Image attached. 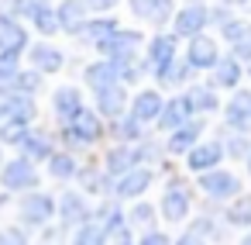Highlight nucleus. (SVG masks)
I'll list each match as a JSON object with an SVG mask.
<instances>
[{
  "label": "nucleus",
  "instance_id": "1",
  "mask_svg": "<svg viewBox=\"0 0 251 245\" xmlns=\"http://www.w3.org/2000/svg\"><path fill=\"white\" fill-rule=\"evenodd\" d=\"M62 138H66V145H73V149H79V145H97V142L103 138V118H100L93 107L83 104V107L76 111V118L62 124Z\"/></svg>",
  "mask_w": 251,
  "mask_h": 245
},
{
  "label": "nucleus",
  "instance_id": "2",
  "mask_svg": "<svg viewBox=\"0 0 251 245\" xmlns=\"http://www.w3.org/2000/svg\"><path fill=\"white\" fill-rule=\"evenodd\" d=\"M35 118H38L35 97L14 93L11 87H0V124H25V128H31Z\"/></svg>",
  "mask_w": 251,
  "mask_h": 245
},
{
  "label": "nucleus",
  "instance_id": "3",
  "mask_svg": "<svg viewBox=\"0 0 251 245\" xmlns=\"http://www.w3.org/2000/svg\"><path fill=\"white\" fill-rule=\"evenodd\" d=\"M206 25H210V7L203 4V0H189L186 7H179L172 14V35L176 38H186V42L196 38V35H203Z\"/></svg>",
  "mask_w": 251,
  "mask_h": 245
},
{
  "label": "nucleus",
  "instance_id": "4",
  "mask_svg": "<svg viewBox=\"0 0 251 245\" xmlns=\"http://www.w3.org/2000/svg\"><path fill=\"white\" fill-rule=\"evenodd\" d=\"M0 186L11 190V193H28V190H38V169L31 159L18 155V159H7L0 166Z\"/></svg>",
  "mask_w": 251,
  "mask_h": 245
},
{
  "label": "nucleus",
  "instance_id": "5",
  "mask_svg": "<svg viewBox=\"0 0 251 245\" xmlns=\"http://www.w3.org/2000/svg\"><path fill=\"white\" fill-rule=\"evenodd\" d=\"M93 49H97L103 59L121 62V59H127V56H138V49H141V31H134V28H117V31H110L103 42H97Z\"/></svg>",
  "mask_w": 251,
  "mask_h": 245
},
{
  "label": "nucleus",
  "instance_id": "6",
  "mask_svg": "<svg viewBox=\"0 0 251 245\" xmlns=\"http://www.w3.org/2000/svg\"><path fill=\"white\" fill-rule=\"evenodd\" d=\"M200 190L206 193V197H213V200H234L237 193H241V180H237V173H230V169H206V173H200Z\"/></svg>",
  "mask_w": 251,
  "mask_h": 245
},
{
  "label": "nucleus",
  "instance_id": "7",
  "mask_svg": "<svg viewBox=\"0 0 251 245\" xmlns=\"http://www.w3.org/2000/svg\"><path fill=\"white\" fill-rule=\"evenodd\" d=\"M52 217H55V200H52V193H45V190H28V193L21 197V221H25L28 228L49 224Z\"/></svg>",
  "mask_w": 251,
  "mask_h": 245
},
{
  "label": "nucleus",
  "instance_id": "8",
  "mask_svg": "<svg viewBox=\"0 0 251 245\" xmlns=\"http://www.w3.org/2000/svg\"><path fill=\"white\" fill-rule=\"evenodd\" d=\"M179 59V38L176 35H165V31H158L151 42H148V52H145V62H148V73L155 76V73H162L169 62H176Z\"/></svg>",
  "mask_w": 251,
  "mask_h": 245
},
{
  "label": "nucleus",
  "instance_id": "9",
  "mask_svg": "<svg viewBox=\"0 0 251 245\" xmlns=\"http://www.w3.org/2000/svg\"><path fill=\"white\" fill-rule=\"evenodd\" d=\"M93 104H97V114L100 118H124L127 107H131V97L124 90V83H114V87H103V90H93Z\"/></svg>",
  "mask_w": 251,
  "mask_h": 245
},
{
  "label": "nucleus",
  "instance_id": "10",
  "mask_svg": "<svg viewBox=\"0 0 251 245\" xmlns=\"http://www.w3.org/2000/svg\"><path fill=\"white\" fill-rule=\"evenodd\" d=\"M224 124L227 131L251 135V90H234V97L224 104Z\"/></svg>",
  "mask_w": 251,
  "mask_h": 245
},
{
  "label": "nucleus",
  "instance_id": "11",
  "mask_svg": "<svg viewBox=\"0 0 251 245\" xmlns=\"http://www.w3.org/2000/svg\"><path fill=\"white\" fill-rule=\"evenodd\" d=\"M28 62H31L35 73L55 76V73H62L66 56H62V49H55L52 42H35V45H28Z\"/></svg>",
  "mask_w": 251,
  "mask_h": 245
},
{
  "label": "nucleus",
  "instance_id": "12",
  "mask_svg": "<svg viewBox=\"0 0 251 245\" xmlns=\"http://www.w3.org/2000/svg\"><path fill=\"white\" fill-rule=\"evenodd\" d=\"M203 128H206V121H203V114H196V118H189L182 128H176V131H169V138H165V152L169 155H186L196 142H200V135H203Z\"/></svg>",
  "mask_w": 251,
  "mask_h": 245
},
{
  "label": "nucleus",
  "instance_id": "13",
  "mask_svg": "<svg viewBox=\"0 0 251 245\" xmlns=\"http://www.w3.org/2000/svg\"><path fill=\"white\" fill-rule=\"evenodd\" d=\"M224 159H227V155H224V145H220V142H196V145L186 152V169L200 176V173H206V169H217Z\"/></svg>",
  "mask_w": 251,
  "mask_h": 245
},
{
  "label": "nucleus",
  "instance_id": "14",
  "mask_svg": "<svg viewBox=\"0 0 251 245\" xmlns=\"http://www.w3.org/2000/svg\"><path fill=\"white\" fill-rule=\"evenodd\" d=\"M127 7L138 21H148L155 28H165L176 14V4L172 0H127Z\"/></svg>",
  "mask_w": 251,
  "mask_h": 245
},
{
  "label": "nucleus",
  "instance_id": "15",
  "mask_svg": "<svg viewBox=\"0 0 251 245\" xmlns=\"http://www.w3.org/2000/svg\"><path fill=\"white\" fill-rule=\"evenodd\" d=\"M182 59H186L193 69H213V66L220 62V45H217L210 35H196V38H189Z\"/></svg>",
  "mask_w": 251,
  "mask_h": 245
},
{
  "label": "nucleus",
  "instance_id": "16",
  "mask_svg": "<svg viewBox=\"0 0 251 245\" xmlns=\"http://www.w3.org/2000/svg\"><path fill=\"white\" fill-rule=\"evenodd\" d=\"M151 183H155V173H151L148 166H134V169H127L124 176H117L114 193H117L121 200H138Z\"/></svg>",
  "mask_w": 251,
  "mask_h": 245
},
{
  "label": "nucleus",
  "instance_id": "17",
  "mask_svg": "<svg viewBox=\"0 0 251 245\" xmlns=\"http://www.w3.org/2000/svg\"><path fill=\"white\" fill-rule=\"evenodd\" d=\"M0 52H11V56L28 52V28L14 14H0Z\"/></svg>",
  "mask_w": 251,
  "mask_h": 245
},
{
  "label": "nucleus",
  "instance_id": "18",
  "mask_svg": "<svg viewBox=\"0 0 251 245\" xmlns=\"http://www.w3.org/2000/svg\"><path fill=\"white\" fill-rule=\"evenodd\" d=\"M79 107H83V93H79V87L62 83V87H55V90H52V114H55V121H59V124L73 121Z\"/></svg>",
  "mask_w": 251,
  "mask_h": 245
},
{
  "label": "nucleus",
  "instance_id": "19",
  "mask_svg": "<svg viewBox=\"0 0 251 245\" xmlns=\"http://www.w3.org/2000/svg\"><path fill=\"white\" fill-rule=\"evenodd\" d=\"M162 107H165L162 93L148 87V90H138V93L131 97V107H127V114H131V118H138L141 124H155V121H158V114H162Z\"/></svg>",
  "mask_w": 251,
  "mask_h": 245
},
{
  "label": "nucleus",
  "instance_id": "20",
  "mask_svg": "<svg viewBox=\"0 0 251 245\" xmlns=\"http://www.w3.org/2000/svg\"><path fill=\"white\" fill-rule=\"evenodd\" d=\"M189 204H193V193L182 183H169L165 193H162V217L165 221H186Z\"/></svg>",
  "mask_w": 251,
  "mask_h": 245
},
{
  "label": "nucleus",
  "instance_id": "21",
  "mask_svg": "<svg viewBox=\"0 0 251 245\" xmlns=\"http://www.w3.org/2000/svg\"><path fill=\"white\" fill-rule=\"evenodd\" d=\"M210 87L213 90H237L244 80V62H237L234 56H220V62L210 69Z\"/></svg>",
  "mask_w": 251,
  "mask_h": 245
},
{
  "label": "nucleus",
  "instance_id": "22",
  "mask_svg": "<svg viewBox=\"0 0 251 245\" xmlns=\"http://www.w3.org/2000/svg\"><path fill=\"white\" fill-rule=\"evenodd\" d=\"M189 118H196L193 114V107H189V100L179 93V97H172V100H165V107H162V114H158V121H155V128L158 131H176V128H182Z\"/></svg>",
  "mask_w": 251,
  "mask_h": 245
},
{
  "label": "nucleus",
  "instance_id": "23",
  "mask_svg": "<svg viewBox=\"0 0 251 245\" xmlns=\"http://www.w3.org/2000/svg\"><path fill=\"white\" fill-rule=\"evenodd\" d=\"M138 166V149L134 145H127V142H117V145H110L107 149V155H103V173L107 176H124L127 169H134Z\"/></svg>",
  "mask_w": 251,
  "mask_h": 245
},
{
  "label": "nucleus",
  "instance_id": "24",
  "mask_svg": "<svg viewBox=\"0 0 251 245\" xmlns=\"http://www.w3.org/2000/svg\"><path fill=\"white\" fill-rule=\"evenodd\" d=\"M55 18H59V28H62L66 35H79V28H83L86 18H90L86 0H59Z\"/></svg>",
  "mask_w": 251,
  "mask_h": 245
},
{
  "label": "nucleus",
  "instance_id": "25",
  "mask_svg": "<svg viewBox=\"0 0 251 245\" xmlns=\"http://www.w3.org/2000/svg\"><path fill=\"white\" fill-rule=\"evenodd\" d=\"M18 149H21V155H25V159H31V162H49V159H52V152H55L52 135H49V131H42V128H28V135H25V142H21Z\"/></svg>",
  "mask_w": 251,
  "mask_h": 245
},
{
  "label": "nucleus",
  "instance_id": "26",
  "mask_svg": "<svg viewBox=\"0 0 251 245\" xmlns=\"http://www.w3.org/2000/svg\"><path fill=\"white\" fill-rule=\"evenodd\" d=\"M83 83L90 87V90H103V87H114V83H121L117 80V66L110 62V59H97V62H90L86 69H83Z\"/></svg>",
  "mask_w": 251,
  "mask_h": 245
},
{
  "label": "nucleus",
  "instance_id": "27",
  "mask_svg": "<svg viewBox=\"0 0 251 245\" xmlns=\"http://www.w3.org/2000/svg\"><path fill=\"white\" fill-rule=\"evenodd\" d=\"M182 97L189 100L193 114H213V111H220V97H217V90L210 83H193V87H186Z\"/></svg>",
  "mask_w": 251,
  "mask_h": 245
},
{
  "label": "nucleus",
  "instance_id": "28",
  "mask_svg": "<svg viewBox=\"0 0 251 245\" xmlns=\"http://www.w3.org/2000/svg\"><path fill=\"white\" fill-rule=\"evenodd\" d=\"M59 217H62V224H83V221H90V207H86V200H83V193H76V190H66L62 197H59Z\"/></svg>",
  "mask_w": 251,
  "mask_h": 245
},
{
  "label": "nucleus",
  "instance_id": "29",
  "mask_svg": "<svg viewBox=\"0 0 251 245\" xmlns=\"http://www.w3.org/2000/svg\"><path fill=\"white\" fill-rule=\"evenodd\" d=\"M121 25L114 21V14H97V18H86V25L79 28V35L76 38H83V42H90V45H97V42H103L110 31H117Z\"/></svg>",
  "mask_w": 251,
  "mask_h": 245
},
{
  "label": "nucleus",
  "instance_id": "30",
  "mask_svg": "<svg viewBox=\"0 0 251 245\" xmlns=\"http://www.w3.org/2000/svg\"><path fill=\"white\" fill-rule=\"evenodd\" d=\"M193 73H196V69H193V66L179 56V59H176V62H169L162 73H155V80H158V87L179 90V87H186V83H189V76H193Z\"/></svg>",
  "mask_w": 251,
  "mask_h": 245
},
{
  "label": "nucleus",
  "instance_id": "31",
  "mask_svg": "<svg viewBox=\"0 0 251 245\" xmlns=\"http://www.w3.org/2000/svg\"><path fill=\"white\" fill-rule=\"evenodd\" d=\"M97 217H100L97 224L107 231V238H117V242H121V238H127V221H124V214H121L117 207H100V211H97Z\"/></svg>",
  "mask_w": 251,
  "mask_h": 245
},
{
  "label": "nucleus",
  "instance_id": "32",
  "mask_svg": "<svg viewBox=\"0 0 251 245\" xmlns=\"http://www.w3.org/2000/svg\"><path fill=\"white\" fill-rule=\"evenodd\" d=\"M49 173H52V180H73V176L79 173V162H76L73 152H52Z\"/></svg>",
  "mask_w": 251,
  "mask_h": 245
},
{
  "label": "nucleus",
  "instance_id": "33",
  "mask_svg": "<svg viewBox=\"0 0 251 245\" xmlns=\"http://www.w3.org/2000/svg\"><path fill=\"white\" fill-rule=\"evenodd\" d=\"M227 224H234V228H251V197L248 193H237L234 200H230V207H227Z\"/></svg>",
  "mask_w": 251,
  "mask_h": 245
},
{
  "label": "nucleus",
  "instance_id": "34",
  "mask_svg": "<svg viewBox=\"0 0 251 245\" xmlns=\"http://www.w3.org/2000/svg\"><path fill=\"white\" fill-rule=\"evenodd\" d=\"M114 66H117V80H121L124 87L145 80V73H148V62L138 59V56H127V59H121V62H114Z\"/></svg>",
  "mask_w": 251,
  "mask_h": 245
},
{
  "label": "nucleus",
  "instance_id": "35",
  "mask_svg": "<svg viewBox=\"0 0 251 245\" xmlns=\"http://www.w3.org/2000/svg\"><path fill=\"white\" fill-rule=\"evenodd\" d=\"M28 25H31V28H35L42 38H52V35H59V31H62V28H59V18H55V7H52V4H45V7H42V11H38V14L28 21Z\"/></svg>",
  "mask_w": 251,
  "mask_h": 245
},
{
  "label": "nucleus",
  "instance_id": "36",
  "mask_svg": "<svg viewBox=\"0 0 251 245\" xmlns=\"http://www.w3.org/2000/svg\"><path fill=\"white\" fill-rule=\"evenodd\" d=\"M14 93H25V97H35L42 87H45V80H42V73H35V69H21L11 83H7Z\"/></svg>",
  "mask_w": 251,
  "mask_h": 245
},
{
  "label": "nucleus",
  "instance_id": "37",
  "mask_svg": "<svg viewBox=\"0 0 251 245\" xmlns=\"http://www.w3.org/2000/svg\"><path fill=\"white\" fill-rule=\"evenodd\" d=\"M114 131H117V142H127V145H134V142L145 138V124H141L138 118H131V114L117 118V121H114Z\"/></svg>",
  "mask_w": 251,
  "mask_h": 245
},
{
  "label": "nucleus",
  "instance_id": "38",
  "mask_svg": "<svg viewBox=\"0 0 251 245\" xmlns=\"http://www.w3.org/2000/svg\"><path fill=\"white\" fill-rule=\"evenodd\" d=\"M73 245H107V231L97 221H83L73 235Z\"/></svg>",
  "mask_w": 251,
  "mask_h": 245
},
{
  "label": "nucleus",
  "instance_id": "39",
  "mask_svg": "<svg viewBox=\"0 0 251 245\" xmlns=\"http://www.w3.org/2000/svg\"><path fill=\"white\" fill-rule=\"evenodd\" d=\"M127 224H131V228L151 231V228H155V207H151V204H134L131 214H127Z\"/></svg>",
  "mask_w": 251,
  "mask_h": 245
},
{
  "label": "nucleus",
  "instance_id": "40",
  "mask_svg": "<svg viewBox=\"0 0 251 245\" xmlns=\"http://www.w3.org/2000/svg\"><path fill=\"white\" fill-rule=\"evenodd\" d=\"M220 145H224V155H234V159H248V152H251V142L241 131H230V138H224Z\"/></svg>",
  "mask_w": 251,
  "mask_h": 245
},
{
  "label": "nucleus",
  "instance_id": "41",
  "mask_svg": "<svg viewBox=\"0 0 251 245\" xmlns=\"http://www.w3.org/2000/svg\"><path fill=\"white\" fill-rule=\"evenodd\" d=\"M76 176L83 180V190H86V193H107V186H110V176H107V173H93V169H79Z\"/></svg>",
  "mask_w": 251,
  "mask_h": 245
},
{
  "label": "nucleus",
  "instance_id": "42",
  "mask_svg": "<svg viewBox=\"0 0 251 245\" xmlns=\"http://www.w3.org/2000/svg\"><path fill=\"white\" fill-rule=\"evenodd\" d=\"M45 4H49V0H11V11L7 14H14L18 21H31Z\"/></svg>",
  "mask_w": 251,
  "mask_h": 245
},
{
  "label": "nucleus",
  "instance_id": "43",
  "mask_svg": "<svg viewBox=\"0 0 251 245\" xmlns=\"http://www.w3.org/2000/svg\"><path fill=\"white\" fill-rule=\"evenodd\" d=\"M18 73H21V56L0 52V87H7V83H11Z\"/></svg>",
  "mask_w": 251,
  "mask_h": 245
},
{
  "label": "nucleus",
  "instance_id": "44",
  "mask_svg": "<svg viewBox=\"0 0 251 245\" xmlns=\"http://www.w3.org/2000/svg\"><path fill=\"white\" fill-rule=\"evenodd\" d=\"M230 56H234L237 62H251V25L244 28V35H241L237 42H230Z\"/></svg>",
  "mask_w": 251,
  "mask_h": 245
},
{
  "label": "nucleus",
  "instance_id": "45",
  "mask_svg": "<svg viewBox=\"0 0 251 245\" xmlns=\"http://www.w3.org/2000/svg\"><path fill=\"white\" fill-rule=\"evenodd\" d=\"M28 135L25 124H0V145H21Z\"/></svg>",
  "mask_w": 251,
  "mask_h": 245
},
{
  "label": "nucleus",
  "instance_id": "46",
  "mask_svg": "<svg viewBox=\"0 0 251 245\" xmlns=\"http://www.w3.org/2000/svg\"><path fill=\"white\" fill-rule=\"evenodd\" d=\"M244 28H248V21H241V18H230V21H224V25H220V38L230 45V42H237V38L244 35Z\"/></svg>",
  "mask_w": 251,
  "mask_h": 245
},
{
  "label": "nucleus",
  "instance_id": "47",
  "mask_svg": "<svg viewBox=\"0 0 251 245\" xmlns=\"http://www.w3.org/2000/svg\"><path fill=\"white\" fill-rule=\"evenodd\" d=\"M0 245H28V235L21 228H0Z\"/></svg>",
  "mask_w": 251,
  "mask_h": 245
},
{
  "label": "nucleus",
  "instance_id": "48",
  "mask_svg": "<svg viewBox=\"0 0 251 245\" xmlns=\"http://www.w3.org/2000/svg\"><path fill=\"white\" fill-rule=\"evenodd\" d=\"M117 4H121V0H86V11L90 14H110Z\"/></svg>",
  "mask_w": 251,
  "mask_h": 245
},
{
  "label": "nucleus",
  "instance_id": "49",
  "mask_svg": "<svg viewBox=\"0 0 251 245\" xmlns=\"http://www.w3.org/2000/svg\"><path fill=\"white\" fill-rule=\"evenodd\" d=\"M138 245H169V238H165L162 231H155V228H151V231H145V235L138 238Z\"/></svg>",
  "mask_w": 251,
  "mask_h": 245
},
{
  "label": "nucleus",
  "instance_id": "50",
  "mask_svg": "<svg viewBox=\"0 0 251 245\" xmlns=\"http://www.w3.org/2000/svg\"><path fill=\"white\" fill-rule=\"evenodd\" d=\"M176 245H206V238H203L200 231H186V235H182Z\"/></svg>",
  "mask_w": 251,
  "mask_h": 245
},
{
  "label": "nucleus",
  "instance_id": "51",
  "mask_svg": "<svg viewBox=\"0 0 251 245\" xmlns=\"http://www.w3.org/2000/svg\"><path fill=\"white\" fill-rule=\"evenodd\" d=\"M220 4H227V7H248L251 0H220Z\"/></svg>",
  "mask_w": 251,
  "mask_h": 245
},
{
  "label": "nucleus",
  "instance_id": "52",
  "mask_svg": "<svg viewBox=\"0 0 251 245\" xmlns=\"http://www.w3.org/2000/svg\"><path fill=\"white\" fill-rule=\"evenodd\" d=\"M237 245H251V231H248V235H244V238H241Z\"/></svg>",
  "mask_w": 251,
  "mask_h": 245
},
{
  "label": "nucleus",
  "instance_id": "53",
  "mask_svg": "<svg viewBox=\"0 0 251 245\" xmlns=\"http://www.w3.org/2000/svg\"><path fill=\"white\" fill-rule=\"evenodd\" d=\"M248 176H251V152H248Z\"/></svg>",
  "mask_w": 251,
  "mask_h": 245
},
{
  "label": "nucleus",
  "instance_id": "54",
  "mask_svg": "<svg viewBox=\"0 0 251 245\" xmlns=\"http://www.w3.org/2000/svg\"><path fill=\"white\" fill-rule=\"evenodd\" d=\"M117 245H131V242H127V238H121V242H117Z\"/></svg>",
  "mask_w": 251,
  "mask_h": 245
},
{
  "label": "nucleus",
  "instance_id": "55",
  "mask_svg": "<svg viewBox=\"0 0 251 245\" xmlns=\"http://www.w3.org/2000/svg\"><path fill=\"white\" fill-rule=\"evenodd\" d=\"M0 162H4V145H0Z\"/></svg>",
  "mask_w": 251,
  "mask_h": 245
},
{
  "label": "nucleus",
  "instance_id": "56",
  "mask_svg": "<svg viewBox=\"0 0 251 245\" xmlns=\"http://www.w3.org/2000/svg\"><path fill=\"white\" fill-rule=\"evenodd\" d=\"M248 73H251V62H248Z\"/></svg>",
  "mask_w": 251,
  "mask_h": 245
}]
</instances>
